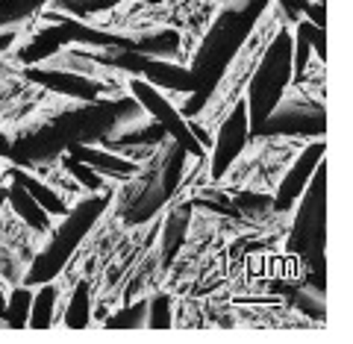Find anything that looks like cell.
Wrapping results in <instances>:
<instances>
[{
    "label": "cell",
    "instance_id": "1f68e13d",
    "mask_svg": "<svg viewBox=\"0 0 353 344\" xmlns=\"http://www.w3.org/2000/svg\"><path fill=\"white\" fill-rule=\"evenodd\" d=\"M3 203H6V185H0V209H3Z\"/></svg>",
    "mask_w": 353,
    "mask_h": 344
},
{
    "label": "cell",
    "instance_id": "30bf717a",
    "mask_svg": "<svg viewBox=\"0 0 353 344\" xmlns=\"http://www.w3.org/2000/svg\"><path fill=\"white\" fill-rule=\"evenodd\" d=\"M327 130L324 106L312 101H289L277 103V109L265 118L256 136H309L321 139Z\"/></svg>",
    "mask_w": 353,
    "mask_h": 344
},
{
    "label": "cell",
    "instance_id": "3957f363",
    "mask_svg": "<svg viewBox=\"0 0 353 344\" xmlns=\"http://www.w3.org/2000/svg\"><path fill=\"white\" fill-rule=\"evenodd\" d=\"M292 39H294L292 30L283 27L274 36V41L265 48L256 71L250 77L245 103H248V121H250L253 136H256L259 127L265 124V118L285 97V88L292 85Z\"/></svg>",
    "mask_w": 353,
    "mask_h": 344
},
{
    "label": "cell",
    "instance_id": "83f0119b",
    "mask_svg": "<svg viewBox=\"0 0 353 344\" xmlns=\"http://www.w3.org/2000/svg\"><path fill=\"white\" fill-rule=\"evenodd\" d=\"M301 12L306 15L309 24L327 30V9H324V0H321V3H318V0H303V3H301Z\"/></svg>",
    "mask_w": 353,
    "mask_h": 344
},
{
    "label": "cell",
    "instance_id": "8fae6325",
    "mask_svg": "<svg viewBox=\"0 0 353 344\" xmlns=\"http://www.w3.org/2000/svg\"><path fill=\"white\" fill-rule=\"evenodd\" d=\"M248 136H250V121H248V103L245 97L233 106V112L227 115V121L221 124L218 136L212 141V180H221L230 168H233V162L241 156V150H245L248 144Z\"/></svg>",
    "mask_w": 353,
    "mask_h": 344
},
{
    "label": "cell",
    "instance_id": "4316f807",
    "mask_svg": "<svg viewBox=\"0 0 353 344\" xmlns=\"http://www.w3.org/2000/svg\"><path fill=\"white\" fill-rule=\"evenodd\" d=\"M148 327L171 330V297L168 294H157L148 301Z\"/></svg>",
    "mask_w": 353,
    "mask_h": 344
},
{
    "label": "cell",
    "instance_id": "7a4b0ae2",
    "mask_svg": "<svg viewBox=\"0 0 353 344\" xmlns=\"http://www.w3.org/2000/svg\"><path fill=\"white\" fill-rule=\"evenodd\" d=\"M109 201H112V192H103L97 197H85L80 201L74 209H68V215H65L62 227L53 232L48 247H44L36 259H32L30 271L24 274V285L30 288H39L41 283H53L57 276L62 274V268L71 262V256L80 247V241L92 232V227L101 221L103 209H109Z\"/></svg>",
    "mask_w": 353,
    "mask_h": 344
},
{
    "label": "cell",
    "instance_id": "8992f818",
    "mask_svg": "<svg viewBox=\"0 0 353 344\" xmlns=\"http://www.w3.org/2000/svg\"><path fill=\"white\" fill-rule=\"evenodd\" d=\"M71 41L92 44V48H112V50H132V44H136V39H127V36H115V32H103V30L85 27L80 18L62 15L59 24L44 27L39 36L32 39L24 50H21V62L39 65L44 59H50L53 53H59L62 48H68Z\"/></svg>",
    "mask_w": 353,
    "mask_h": 344
},
{
    "label": "cell",
    "instance_id": "4fadbf2b",
    "mask_svg": "<svg viewBox=\"0 0 353 344\" xmlns=\"http://www.w3.org/2000/svg\"><path fill=\"white\" fill-rule=\"evenodd\" d=\"M24 74H27V80L50 88V92L74 97V101H85V103H97V97L106 92L103 83L92 80V77L71 74V71H41V68H36V65H30Z\"/></svg>",
    "mask_w": 353,
    "mask_h": 344
},
{
    "label": "cell",
    "instance_id": "484cf974",
    "mask_svg": "<svg viewBox=\"0 0 353 344\" xmlns=\"http://www.w3.org/2000/svg\"><path fill=\"white\" fill-rule=\"evenodd\" d=\"M62 165L68 168V174L74 176L77 183H83L85 188H92V192H103V174H97L94 168H88L85 162L74 159L71 153H65V156H62Z\"/></svg>",
    "mask_w": 353,
    "mask_h": 344
},
{
    "label": "cell",
    "instance_id": "f546056e",
    "mask_svg": "<svg viewBox=\"0 0 353 344\" xmlns=\"http://www.w3.org/2000/svg\"><path fill=\"white\" fill-rule=\"evenodd\" d=\"M12 41H15V32H12V30L0 32V53H3V50L9 48V44H12Z\"/></svg>",
    "mask_w": 353,
    "mask_h": 344
},
{
    "label": "cell",
    "instance_id": "ffe728a7",
    "mask_svg": "<svg viewBox=\"0 0 353 344\" xmlns=\"http://www.w3.org/2000/svg\"><path fill=\"white\" fill-rule=\"evenodd\" d=\"M30 303H32L30 285L15 288V292L6 297V312H3V318H0V321H3L9 330H24L30 324Z\"/></svg>",
    "mask_w": 353,
    "mask_h": 344
},
{
    "label": "cell",
    "instance_id": "d4e9b609",
    "mask_svg": "<svg viewBox=\"0 0 353 344\" xmlns=\"http://www.w3.org/2000/svg\"><path fill=\"white\" fill-rule=\"evenodd\" d=\"M168 139V132H165L157 121H150L145 130H132V132H121L115 136V141H106V144H118V148H132V144H162Z\"/></svg>",
    "mask_w": 353,
    "mask_h": 344
},
{
    "label": "cell",
    "instance_id": "cb8c5ba5",
    "mask_svg": "<svg viewBox=\"0 0 353 344\" xmlns=\"http://www.w3.org/2000/svg\"><path fill=\"white\" fill-rule=\"evenodd\" d=\"M148 327V301L124 306L115 318L106 321V330H145Z\"/></svg>",
    "mask_w": 353,
    "mask_h": 344
},
{
    "label": "cell",
    "instance_id": "603a6c76",
    "mask_svg": "<svg viewBox=\"0 0 353 344\" xmlns=\"http://www.w3.org/2000/svg\"><path fill=\"white\" fill-rule=\"evenodd\" d=\"M121 0H50L53 9L71 15V18H88L97 12H106V9H115Z\"/></svg>",
    "mask_w": 353,
    "mask_h": 344
},
{
    "label": "cell",
    "instance_id": "d6a6232c",
    "mask_svg": "<svg viewBox=\"0 0 353 344\" xmlns=\"http://www.w3.org/2000/svg\"><path fill=\"white\" fill-rule=\"evenodd\" d=\"M150 3H153V0H150Z\"/></svg>",
    "mask_w": 353,
    "mask_h": 344
},
{
    "label": "cell",
    "instance_id": "ac0fdd59",
    "mask_svg": "<svg viewBox=\"0 0 353 344\" xmlns=\"http://www.w3.org/2000/svg\"><path fill=\"white\" fill-rule=\"evenodd\" d=\"M53 303H57V285L53 283H41L39 292L32 294L30 303V324L32 330H50L53 324Z\"/></svg>",
    "mask_w": 353,
    "mask_h": 344
},
{
    "label": "cell",
    "instance_id": "6da1fadb",
    "mask_svg": "<svg viewBox=\"0 0 353 344\" xmlns=\"http://www.w3.org/2000/svg\"><path fill=\"white\" fill-rule=\"evenodd\" d=\"M271 0H241L239 6L224 9L215 21L209 32L201 41V50L194 53L192 62V77H194V97L183 109V118H192L209 97L215 94V88L221 85L227 74V65L236 59V53L241 50V44L248 41V36L256 27V21L262 12L268 9Z\"/></svg>",
    "mask_w": 353,
    "mask_h": 344
},
{
    "label": "cell",
    "instance_id": "7402d4cb",
    "mask_svg": "<svg viewBox=\"0 0 353 344\" xmlns=\"http://www.w3.org/2000/svg\"><path fill=\"white\" fill-rule=\"evenodd\" d=\"M48 3V0H0V32L12 30L21 21H27L32 12Z\"/></svg>",
    "mask_w": 353,
    "mask_h": 344
},
{
    "label": "cell",
    "instance_id": "e0dca14e",
    "mask_svg": "<svg viewBox=\"0 0 353 344\" xmlns=\"http://www.w3.org/2000/svg\"><path fill=\"white\" fill-rule=\"evenodd\" d=\"M9 176H12V180H18L21 185H24L27 192H30V194L36 197V201L44 206V212H48V215H68V206H65L62 197H59L57 192H53V188H48L44 183H39L36 176H30L27 171H21V168H12V171H9Z\"/></svg>",
    "mask_w": 353,
    "mask_h": 344
},
{
    "label": "cell",
    "instance_id": "277c9868",
    "mask_svg": "<svg viewBox=\"0 0 353 344\" xmlns=\"http://www.w3.org/2000/svg\"><path fill=\"white\" fill-rule=\"evenodd\" d=\"M324 232H327V165L318 162L312 180L301 194L294 227L285 250L301 253L315 274V288L324 294Z\"/></svg>",
    "mask_w": 353,
    "mask_h": 344
},
{
    "label": "cell",
    "instance_id": "9a60e30c",
    "mask_svg": "<svg viewBox=\"0 0 353 344\" xmlns=\"http://www.w3.org/2000/svg\"><path fill=\"white\" fill-rule=\"evenodd\" d=\"M6 201L12 203L15 215L24 221L30 230H36V232H48L50 230V215L44 212V206L18 180H12V185H6Z\"/></svg>",
    "mask_w": 353,
    "mask_h": 344
},
{
    "label": "cell",
    "instance_id": "ba28073f",
    "mask_svg": "<svg viewBox=\"0 0 353 344\" xmlns=\"http://www.w3.org/2000/svg\"><path fill=\"white\" fill-rule=\"evenodd\" d=\"M130 94H132V101H136L145 112L157 121V124L168 132V136L180 144V148L189 153V156H203V144L197 141L192 136V130H189V121H185L176 109L168 103V97L159 94V88L157 85H150L148 80H141V77H132L130 80Z\"/></svg>",
    "mask_w": 353,
    "mask_h": 344
},
{
    "label": "cell",
    "instance_id": "4dcf8cb0",
    "mask_svg": "<svg viewBox=\"0 0 353 344\" xmlns=\"http://www.w3.org/2000/svg\"><path fill=\"white\" fill-rule=\"evenodd\" d=\"M6 312V294H3V288H0V318H3Z\"/></svg>",
    "mask_w": 353,
    "mask_h": 344
},
{
    "label": "cell",
    "instance_id": "44dd1931",
    "mask_svg": "<svg viewBox=\"0 0 353 344\" xmlns=\"http://www.w3.org/2000/svg\"><path fill=\"white\" fill-rule=\"evenodd\" d=\"M185 230H189V206L176 209V212L165 221V232H162V253L165 262H171V256L180 250V244L185 241Z\"/></svg>",
    "mask_w": 353,
    "mask_h": 344
},
{
    "label": "cell",
    "instance_id": "7c38bea8",
    "mask_svg": "<svg viewBox=\"0 0 353 344\" xmlns=\"http://www.w3.org/2000/svg\"><path fill=\"white\" fill-rule=\"evenodd\" d=\"M324 153H327V144L324 141H312V144H306L303 153L297 156V162L289 168V174L280 180V188H277V194L271 197V203L277 212H289V209L297 206V201H301V194H303V188L309 185V180H312V174L318 168V162L324 159Z\"/></svg>",
    "mask_w": 353,
    "mask_h": 344
},
{
    "label": "cell",
    "instance_id": "52a82bcc",
    "mask_svg": "<svg viewBox=\"0 0 353 344\" xmlns=\"http://www.w3.org/2000/svg\"><path fill=\"white\" fill-rule=\"evenodd\" d=\"M185 156H189V153H185L176 141L165 150V162L145 174V185H141V192L124 206V221L127 224H145L148 218H153L165 203L171 201L176 185H180V180H183Z\"/></svg>",
    "mask_w": 353,
    "mask_h": 344
},
{
    "label": "cell",
    "instance_id": "9c48e42d",
    "mask_svg": "<svg viewBox=\"0 0 353 344\" xmlns=\"http://www.w3.org/2000/svg\"><path fill=\"white\" fill-rule=\"evenodd\" d=\"M101 62L115 65L121 71H130L132 77H141V80H148L157 88H168V92H180V94L194 92L192 71L168 59H153V57H141V53H132V50H118L112 57H103Z\"/></svg>",
    "mask_w": 353,
    "mask_h": 344
},
{
    "label": "cell",
    "instance_id": "d6986e66",
    "mask_svg": "<svg viewBox=\"0 0 353 344\" xmlns=\"http://www.w3.org/2000/svg\"><path fill=\"white\" fill-rule=\"evenodd\" d=\"M88 321H92V292H88V283H77L71 303L65 309V327L68 330H85Z\"/></svg>",
    "mask_w": 353,
    "mask_h": 344
},
{
    "label": "cell",
    "instance_id": "f1b7e54d",
    "mask_svg": "<svg viewBox=\"0 0 353 344\" xmlns=\"http://www.w3.org/2000/svg\"><path fill=\"white\" fill-rule=\"evenodd\" d=\"M277 3L283 6V12L289 15L292 21H297V15H301V3H303V0H277Z\"/></svg>",
    "mask_w": 353,
    "mask_h": 344
},
{
    "label": "cell",
    "instance_id": "5bb4252c",
    "mask_svg": "<svg viewBox=\"0 0 353 344\" xmlns=\"http://www.w3.org/2000/svg\"><path fill=\"white\" fill-rule=\"evenodd\" d=\"M65 150H68L74 159L85 162L88 168H94L97 174H103V176H118V180H130V176H136V174H139V165H136V162H130V159H124V156H118V153H112V150L88 148V144H83V141H71Z\"/></svg>",
    "mask_w": 353,
    "mask_h": 344
},
{
    "label": "cell",
    "instance_id": "2e32d148",
    "mask_svg": "<svg viewBox=\"0 0 353 344\" xmlns=\"http://www.w3.org/2000/svg\"><path fill=\"white\" fill-rule=\"evenodd\" d=\"M132 53L171 62L176 53H180V32L162 30V32H157V36H141V39H136V44H132Z\"/></svg>",
    "mask_w": 353,
    "mask_h": 344
},
{
    "label": "cell",
    "instance_id": "5b68a950",
    "mask_svg": "<svg viewBox=\"0 0 353 344\" xmlns=\"http://www.w3.org/2000/svg\"><path fill=\"white\" fill-rule=\"evenodd\" d=\"M130 112H136V106L130 103H115V106H94L92 112H77V115H65L53 130H44L41 136L32 141H21L9 150V159L18 162H30L36 156H50L59 148H68L71 141L85 139H97L106 130H112L121 121H130Z\"/></svg>",
    "mask_w": 353,
    "mask_h": 344
}]
</instances>
